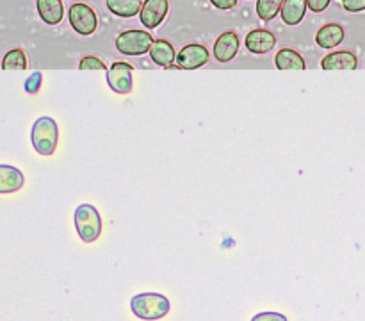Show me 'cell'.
Returning <instances> with one entry per match:
<instances>
[{
	"instance_id": "cell-1",
	"label": "cell",
	"mask_w": 365,
	"mask_h": 321,
	"mask_svg": "<svg viewBox=\"0 0 365 321\" xmlns=\"http://www.w3.org/2000/svg\"><path fill=\"white\" fill-rule=\"evenodd\" d=\"M132 312L146 321L160 320L170 312V300L160 292H139L130 300Z\"/></svg>"
},
{
	"instance_id": "cell-2",
	"label": "cell",
	"mask_w": 365,
	"mask_h": 321,
	"mask_svg": "<svg viewBox=\"0 0 365 321\" xmlns=\"http://www.w3.org/2000/svg\"><path fill=\"white\" fill-rule=\"evenodd\" d=\"M59 128L53 118L41 116L34 121L31 131V141L39 156H52L57 148Z\"/></svg>"
},
{
	"instance_id": "cell-3",
	"label": "cell",
	"mask_w": 365,
	"mask_h": 321,
	"mask_svg": "<svg viewBox=\"0 0 365 321\" xmlns=\"http://www.w3.org/2000/svg\"><path fill=\"white\" fill-rule=\"evenodd\" d=\"M75 228L84 243H93L102 234V218L91 203H81L75 210Z\"/></svg>"
},
{
	"instance_id": "cell-4",
	"label": "cell",
	"mask_w": 365,
	"mask_h": 321,
	"mask_svg": "<svg viewBox=\"0 0 365 321\" xmlns=\"http://www.w3.org/2000/svg\"><path fill=\"white\" fill-rule=\"evenodd\" d=\"M152 45V34L146 31H138V29L121 32L116 38V49L123 56H143V54L150 52Z\"/></svg>"
},
{
	"instance_id": "cell-5",
	"label": "cell",
	"mask_w": 365,
	"mask_h": 321,
	"mask_svg": "<svg viewBox=\"0 0 365 321\" xmlns=\"http://www.w3.org/2000/svg\"><path fill=\"white\" fill-rule=\"evenodd\" d=\"M68 20L73 31L81 36H91L98 29V16L86 4H73L68 11Z\"/></svg>"
},
{
	"instance_id": "cell-6",
	"label": "cell",
	"mask_w": 365,
	"mask_h": 321,
	"mask_svg": "<svg viewBox=\"0 0 365 321\" xmlns=\"http://www.w3.org/2000/svg\"><path fill=\"white\" fill-rule=\"evenodd\" d=\"M132 70L128 63L118 61L113 66L107 68V84L118 95H128L132 91Z\"/></svg>"
},
{
	"instance_id": "cell-7",
	"label": "cell",
	"mask_w": 365,
	"mask_h": 321,
	"mask_svg": "<svg viewBox=\"0 0 365 321\" xmlns=\"http://www.w3.org/2000/svg\"><path fill=\"white\" fill-rule=\"evenodd\" d=\"M209 50H207V46L200 45V43H192V45L184 46L177 54L178 68H184V70H195V68L205 66L209 63Z\"/></svg>"
},
{
	"instance_id": "cell-8",
	"label": "cell",
	"mask_w": 365,
	"mask_h": 321,
	"mask_svg": "<svg viewBox=\"0 0 365 321\" xmlns=\"http://www.w3.org/2000/svg\"><path fill=\"white\" fill-rule=\"evenodd\" d=\"M168 11H170V2L168 0H145L141 7V25L146 29H157L163 20L166 18Z\"/></svg>"
},
{
	"instance_id": "cell-9",
	"label": "cell",
	"mask_w": 365,
	"mask_h": 321,
	"mask_svg": "<svg viewBox=\"0 0 365 321\" xmlns=\"http://www.w3.org/2000/svg\"><path fill=\"white\" fill-rule=\"evenodd\" d=\"M239 46H241V39L234 31L223 32L214 43V57L220 63H228L237 56Z\"/></svg>"
},
{
	"instance_id": "cell-10",
	"label": "cell",
	"mask_w": 365,
	"mask_h": 321,
	"mask_svg": "<svg viewBox=\"0 0 365 321\" xmlns=\"http://www.w3.org/2000/svg\"><path fill=\"white\" fill-rule=\"evenodd\" d=\"M245 45L252 54H267L277 45V38L273 32L266 31V29H255V31L248 32Z\"/></svg>"
},
{
	"instance_id": "cell-11",
	"label": "cell",
	"mask_w": 365,
	"mask_h": 321,
	"mask_svg": "<svg viewBox=\"0 0 365 321\" xmlns=\"http://www.w3.org/2000/svg\"><path fill=\"white\" fill-rule=\"evenodd\" d=\"M25 177L18 168L11 164H0V195L16 193L24 188Z\"/></svg>"
},
{
	"instance_id": "cell-12",
	"label": "cell",
	"mask_w": 365,
	"mask_h": 321,
	"mask_svg": "<svg viewBox=\"0 0 365 321\" xmlns=\"http://www.w3.org/2000/svg\"><path fill=\"white\" fill-rule=\"evenodd\" d=\"M359 66V59L349 50H339L323 57L321 68L323 70H355Z\"/></svg>"
},
{
	"instance_id": "cell-13",
	"label": "cell",
	"mask_w": 365,
	"mask_h": 321,
	"mask_svg": "<svg viewBox=\"0 0 365 321\" xmlns=\"http://www.w3.org/2000/svg\"><path fill=\"white\" fill-rule=\"evenodd\" d=\"M344 41V29L339 24H328L317 31L316 43L321 49H335Z\"/></svg>"
},
{
	"instance_id": "cell-14",
	"label": "cell",
	"mask_w": 365,
	"mask_h": 321,
	"mask_svg": "<svg viewBox=\"0 0 365 321\" xmlns=\"http://www.w3.org/2000/svg\"><path fill=\"white\" fill-rule=\"evenodd\" d=\"M38 14L46 25L61 24L64 16V7L61 0H36Z\"/></svg>"
},
{
	"instance_id": "cell-15",
	"label": "cell",
	"mask_w": 365,
	"mask_h": 321,
	"mask_svg": "<svg viewBox=\"0 0 365 321\" xmlns=\"http://www.w3.org/2000/svg\"><path fill=\"white\" fill-rule=\"evenodd\" d=\"M148 54L153 63L164 68L171 66L173 61H177V52H175L173 45L170 41H166V39H155Z\"/></svg>"
},
{
	"instance_id": "cell-16",
	"label": "cell",
	"mask_w": 365,
	"mask_h": 321,
	"mask_svg": "<svg viewBox=\"0 0 365 321\" xmlns=\"http://www.w3.org/2000/svg\"><path fill=\"white\" fill-rule=\"evenodd\" d=\"M307 0H285L282 6V20L285 25H298L307 13Z\"/></svg>"
},
{
	"instance_id": "cell-17",
	"label": "cell",
	"mask_w": 365,
	"mask_h": 321,
	"mask_svg": "<svg viewBox=\"0 0 365 321\" xmlns=\"http://www.w3.org/2000/svg\"><path fill=\"white\" fill-rule=\"evenodd\" d=\"M274 64H277L278 70H305L307 68V63L302 57V54H298L292 49H282L274 56Z\"/></svg>"
},
{
	"instance_id": "cell-18",
	"label": "cell",
	"mask_w": 365,
	"mask_h": 321,
	"mask_svg": "<svg viewBox=\"0 0 365 321\" xmlns=\"http://www.w3.org/2000/svg\"><path fill=\"white\" fill-rule=\"evenodd\" d=\"M107 7L120 18H132L141 13V0H107Z\"/></svg>"
},
{
	"instance_id": "cell-19",
	"label": "cell",
	"mask_w": 365,
	"mask_h": 321,
	"mask_svg": "<svg viewBox=\"0 0 365 321\" xmlns=\"http://www.w3.org/2000/svg\"><path fill=\"white\" fill-rule=\"evenodd\" d=\"M285 0H259L257 2V14L260 20L271 21L282 11Z\"/></svg>"
},
{
	"instance_id": "cell-20",
	"label": "cell",
	"mask_w": 365,
	"mask_h": 321,
	"mask_svg": "<svg viewBox=\"0 0 365 321\" xmlns=\"http://www.w3.org/2000/svg\"><path fill=\"white\" fill-rule=\"evenodd\" d=\"M4 70H25L27 68V56L21 49H13L4 56L2 59Z\"/></svg>"
},
{
	"instance_id": "cell-21",
	"label": "cell",
	"mask_w": 365,
	"mask_h": 321,
	"mask_svg": "<svg viewBox=\"0 0 365 321\" xmlns=\"http://www.w3.org/2000/svg\"><path fill=\"white\" fill-rule=\"evenodd\" d=\"M78 68H81V70H107L106 63L95 56L84 57V59L78 63Z\"/></svg>"
},
{
	"instance_id": "cell-22",
	"label": "cell",
	"mask_w": 365,
	"mask_h": 321,
	"mask_svg": "<svg viewBox=\"0 0 365 321\" xmlns=\"http://www.w3.org/2000/svg\"><path fill=\"white\" fill-rule=\"evenodd\" d=\"M41 73H39V71H34V73L25 81V91H27L29 95H36V93L39 91V88H41Z\"/></svg>"
},
{
	"instance_id": "cell-23",
	"label": "cell",
	"mask_w": 365,
	"mask_h": 321,
	"mask_svg": "<svg viewBox=\"0 0 365 321\" xmlns=\"http://www.w3.org/2000/svg\"><path fill=\"white\" fill-rule=\"evenodd\" d=\"M252 321H287V317L280 312L267 310V312H260V314H257V316H253Z\"/></svg>"
},
{
	"instance_id": "cell-24",
	"label": "cell",
	"mask_w": 365,
	"mask_h": 321,
	"mask_svg": "<svg viewBox=\"0 0 365 321\" xmlns=\"http://www.w3.org/2000/svg\"><path fill=\"white\" fill-rule=\"evenodd\" d=\"M342 6L349 13H360L365 11V0H342Z\"/></svg>"
},
{
	"instance_id": "cell-25",
	"label": "cell",
	"mask_w": 365,
	"mask_h": 321,
	"mask_svg": "<svg viewBox=\"0 0 365 321\" xmlns=\"http://www.w3.org/2000/svg\"><path fill=\"white\" fill-rule=\"evenodd\" d=\"M330 2L331 0H307V6H309L312 13H323L330 6Z\"/></svg>"
},
{
	"instance_id": "cell-26",
	"label": "cell",
	"mask_w": 365,
	"mask_h": 321,
	"mask_svg": "<svg viewBox=\"0 0 365 321\" xmlns=\"http://www.w3.org/2000/svg\"><path fill=\"white\" fill-rule=\"evenodd\" d=\"M214 7L221 11H228V9H234L237 6V0H210Z\"/></svg>"
}]
</instances>
